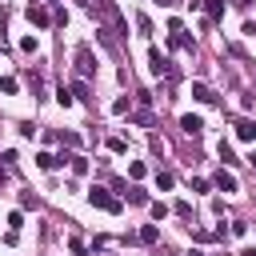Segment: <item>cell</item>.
Wrapping results in <instances>:
<instances>
[{
    "instance_id": "obj_1",
    "label": "cell",
    "mask_w": 256,
    "mask_h": 256,
    "mask_svg": "<svg viewBox=\"0 0 256 256\" xmlns=\"http://www.w3.org/2000/svg\"><path fill=\"white\" fill-rule=\"evenodd\" d=\"M88 204L92 208H104V212H120V200L108 188H88Z\"/></svg>"
},
{
    "instance_id": "obj_2",
    "label": "cell",
    "mask_w": 256,
    "mask_h": 256,
    "mask_svg": "<svg viewBox=\"0 0 256 256\" xmlns=\"http://www.w3.org/2000/svg\"><path fill=\"white\" fill-rule=\"evenodd\" d=\"M148 68H152L156 76H168V80H176V72H172V60H168V56H160V48H152V52H148Z\"/></svg>"
},
{
    "instance_id": "obj_3",
    "label": "cell",
    "mask_w": 256,
    "mask_h": 256,
    "mask_svg": "<svg viewBox=\"0 0 256 256\" xmlns=\"http://www.w3.org/2000/svg\"><path fill=\"white\" fill-rule=\"evenodd\" d=\"M76 72H80V76H92V72H96V60H92V48H88V44L76 48Z\"/></svg>"
},
{
    "instance_id": "obj_4",
    "label": "cell",
    "mask_w": 256,
    "mask_h": 256,
    "mask_svg": "<svg viewBox=\"0 0 256 256\" xmlns=\"http://www.w3.org/2000/svg\"><path fill=\"white\" fill-rule=\"evenodd\" d=\"M28 20H32L36 28H48V24H52V16H48V8H40V4H28Z\"/></svg>"
},
{
    "instance_id": "obj_5",
    "label": "cell",
    "mask_w": 256,
    "mask_h": 256,
    "mask_svg": "<svg viewBox=\"0 0 256 256\" xmlns=\"http://www.w3.org/2000/svg\"><path fill=\"white\" fill-rule=\"evenodd\" d=\"M212 184H216L220 192H236V188H240V184H236V176H232V172H224V168L212 176Z\"/></svg>"
},
{
    "instance_id": "obj_6",
    "label": "cell",
    "mask_w": 256,
    "mask_h": 256,
    "mask_svg": "<svg viewBox=\"0 0 256 256\" xmlns=\"http://www.w3.org/2000/svg\"><path fill=\"white\" fill-rule=\"evenodd\" d=\"M104 12H108V20H112V28H116L120 36H128V24H124V16H120V8H116V4H104Z\"/></svg>"
},
{
    "instance_id": "obj_7",
    "label": "cell",
    "mask_w": 256,
    "mask_h": 256,
    "mask_svg": "<svg viewBox=\"0 0 256 256\" xmlns=\"http://www.w3.org/2000/svg\"><path fill=\"white\" fill-rule=\"evenodd\" d=\"M180 128H184V132H188V136H200V132H204V120H200V116H192V112H188V116H180Z\"/></svg>"
},
{
    "instance_id": "obj_8",
    "label": "cell",
    "mask_w": 256,
    "mask_h": 256,
    "mask_svg": "<svg viewBox=\"0 0 256 256\" xmlns=\"http://www.w3.org/2000/svg\"><path fill=\"white\" fill-rule=\"evenodd\" d=\"M192 96H196V100H200V104H212V100H216V92H212V88H208V84H200V80H196V84H192Z\"/></svg>"
},
{
    "instance_id": "obj_9",
    "label": "cell",
    "mask_w": 256,
    "mask_h": 256,
    "mask_svg": "<svg viewBox=\"0 0 256 256\" xmlns=\"http://www.w3.org/2000/svg\"><path fill=\"white\" fill-rule=\"evenodd\" d=\"M236 136L240 140H256V120H236Z\"/></svg>"
},
{
    "instance_id": "obj_10",
    "label": "cell",
    "mask_w": 256,
    "mask_h": 256,
    "mask_svg": "<svg viewBox=\"0 0 256 256\" xmlns=\"http://www.w3.org/2000/svg\"><path fill=\"white\" fill-rule=\"evenodd\" d=\"M200 8L208 12V20H220L224 16V0H200Z\"/></svg>"
},
{
    "instance_id": "obj_11",
    "label": "cell",
    "mask_w": 256,
    "mask_h": 256,
    "mask_svg": "<svg viewBox=\"0 0 256 256\" xmlns=\"http://www.w3.org/2000/svg\"><path fill=\"white\" fill-rule=\"evenodd\" d=\"M136 240H140V244H156V240H160V228H156V224H144Z\"/></svg>"
},
{
    "instance_id": "obj_12",
    "label": "cell",
    "mask_w": 256,
    "mask_h": 256,
    "mask_svg": "<svg viewBox=\"0 0 256 256\" xmlns=\"http://www.w3.org/2000/svg\"><path fill=\"white\" fill-rule=\"evenodd\" d=\"M36 164L48 172V168H56V164H64V160H60V156H52V152H40V156H36Z\"/></svg>"
},
{
    "instance_id": "obj_13",
    "label": "cell",
    "mask_w": 256,
    "mask_h": 256,
    "mask_svg": "<svg viewBox=\"0 0 256 256\" xmlns=\"http://www.w3.org/2000/svg\"><path fill=\"white\" fill-rule=\"evenodd\" d=\"M16 88H20L16 76H0V92H4V96H16Z\"/></svg>"
},
{
    "instance_id": "obj_14",
    "label": "cell",
    "mask_w": 256,
    "mask_h": 256,
    "mask_svg": "<svg viewBox=\"0 0 256 256\" xmlns=\"http://www.w3.org/2000/svg\"><path fill=\"white\" fill-rule=\"evenodd\" d=\"M68 164H72V172H76V176H84V172H88V160H84V156H68Z\"/></svg>"
},
{
    "instance_id": "obj_15",
    "label": "cell",
    "mask_w": 256,
    "mask_h": 256,
    "mask_svg": "<svg viewBox=\"0 0 256 256\" xmlns=\"http://www.w3.org/2000/svg\"><path fill=\"white\" fill-rule=\"evenodd\" d=\"M156 184H160V188H164V192H168V188H172V184H176V176H172V172H156Z\"/></svg>"
},
{
    "instance_id": "obj_16",
    "label": "cell",
    "mask_w": 256,
    "mask_h": 256,
    "mask_svg": "<svg viewBox=\"0 0 256 256\" xmlns=\"http://www.w3.org/2000/svg\"><path fill=\"white\" fill-rule=\"evenodd\" d=\"M128 200H132V204H148V192H144V188H128Z\"/></svg>"
},
{
    "instance_id": "obj_17",
    "label": "cell",
    "mask_w": 256,
    "mask_h": 256,
    "mask_svg": "<svg viewBox=\"0 0 256 256\" xmlns=\"http://www.w3.org/2000/svg\"><path fill=\"white\" fill-rule=\"evenodd\" d=\"M176 216H180V220H192V204H188V200H176Z\"/></svg>"
},
{
    "instance_id": "obj_18",
    "label": "cell",
    "mask_w": 256,
    "mask_h": 256,
    "mask_svg": "<svg viewBox=\"0 0 256 256\" xmlns=\"http://www.w3.org/2000/svg\"><path fill=\"white\" fill-rule=\"evenodd\" d=\"M72 96H80V100H92V96H88V84H84V80H76V84H72Z\"/></svg>"
},
{
    "instance_id": "obj_19",
    "label": "cell",
    "mask_w": 256,
    "mask_h": 256,
    "mask_svg": "<svg viewBox=\"0 0 256 256\" xmlns=\"http://www.w3.org/2000/svg\"><path fill=\"white\" fill-rule=\"evenodd\" d=\"M220 160H224V164H236V156H232V144H224V140H220Z\"/></svg>"
},
{
    "instance_id": "obj_20",
    "label": "cell",
    "mask_w": 256,
    "mask_h": 256,
    "mask_svg": "<svg viewBox=\"0 0 256 256\" xmlns=\"http://www.w3.org/2000/svg\"><path fill=\"white\" fill-rule=\"evenodd\" d=\"M144 172H148V168H144V164H140V160H132V164H128V176H132V180H140V176H144Z\"/></svg>"
},
{
    "instance_id": "obj_21",
    "label": "cell",
    "mask_w": 256,
    "mask_h": 256,
    "mask_svg": "<svg viewBox=\"0 0 256 256\" xmlns=\"http://www.w3.org/2000/svg\"><path fill=\"white\" fill-rule=\"evenodd\" d=\"M68 248H72V256H88V248H84V240H76V236L68 240Z\"/></svg>"
},
{
    "instance_id": "obj_22",
    "label": "cell",
    "mask_w": 256,
    "mask_h": 256,
    "mask_svg": "<svg viewBox=\"0 0 256 256\" xmlns=\"http://www.w3.org/2000/svg\"><path fill=\"white\" fill-rule=\"evenodd\" d=\"M136 28H140L144 36H152V20H148V16H136Z\"/></svg>"
},
{
    "instance_id": "obj_23",
    "label": "cell",
    "mask_w": 256,
    "mask_h": 256,
    "mask_svg": "<svg viewBox=\"0 0 256 256\" xmlns=\"http://www.w3.org/2000/svg\"><path fill=\"white\" fill-rule=\"evenodd\" d=\"M60 140H64L68 148H80V136H76V132H60Z\"/></svg>"
},
{
    "instance_id": "obj_24",
    "label": "cell",
    "mask_w": 256,
    "mask_h": 256,
    "mask_svg": "<svg viewBox=\"0 0 256 256\" xmlns=\"http://www.w3.org/2000/svg\"><path fill=\"white\" fill-rule=\"evenodd\" d=\"M208 188H212V180H204V176H196V180H192V192H208Z\"/></svg>"
},
{
    "instance_id": "obj_25",
    "label": "cell",
    "mask_w": 256,
    "mask_h": 256,
    "mask_svg": "<svg viewBox=\"0 0 256 256\" xmlns=\"http://www.w3.org/2000/svg\"><path fill=\"white\" fill-rule=\"evenodd\" d=\"M20 48H24V52H36L40 44H36V36H24V40H20Z\"/></svg>"
},
{
    "instance_id": "obj_26",
    "label": "cell",
    "mask_w": 256,
    "mask_h": 256,
    "mask_svg": "<svg viewBox=\"0 0 256 256\" xmlns=\"http://www.w3.org/2000/svg\"><path fill=\"white\" fill-rule=\"evenodd\" d=\"M20 224H24V216H20V212H12V216H8V232H16Z\"/></svg>"
},
{
    "instance_id": "obj_27",
    "label": "cell",
    "mask_w": 256,
    "mask_h": 256,
    "mask_svg": "<svg viewBox=\"0 0 256 256\" xmlns=\"http://www.w3.org/2000/svg\"><path fill=\"white\" fill-rule=\"evenodd\" d=\"M232 4H236V8H248V4H252V0H232Z\"/></svg>"
},
{
    "instance_id": "obj_28",
    "label": "cell",
    "mask_w": 256,
    "mask_h": 256,
    "mask_svg": "<svg viewBox=\"0 0 256 256\" xmlns=\"http://www.w3.org/2000/svg\"><path fill=\"white\" fill-rule=\"evenodd\" d=\"M240 256H256V248H244V252H240Z\"/></svg>"
},
{
    "instance_id": "obj_29",
    "label": "cell",
    "mask_w": 256,
    "mask_h": 256,
    "mask_svg": "<svg viewBox=\"0 0 256 256\" xmlns=\"http://www.w3.org/2000/svg\"><path fill=\"white\" fill-rule=\"evenodd\" d=\"M248 168H256V152H252V156H248Z\"/></svg>"
},
{
    "instance_id": "obj_30",
    "label": "cell",
    "mask_w": 256,
    "mask_h": 256,
    "mask_svg": "<svg viewBox=\"0 0 256 256\" xmlns=\"http://www.w3.org/2000/svg\"><path fill=\"white\" fill-rule=\"evenodd\" d=\"M244 32H256V24H248V28H244Z\"/></svg>"
},
{
    "instance_id": "obj_31",
    "label": "cell",
    "mask_w": 256,
    "mask_h": 256,
    "mask_svg": "<svg viewBox=\"0 0 256 256\" xmlns=\"http://www.w3.org/2000/svg\"><path fill=\"white\" fill-rule=\"evenodd\" d=\"M188 256H204V252H188Z\"/></svg>"
},
{
    "instance_id": "obj_32",
    "label": "cell",
    "mask_w": 256,
    "mask_h": 256,
    "mask_svg": "<svg viewBox=\"0 0 256 256\" xmlns=\"http://www.w3.org/2000/svg\"><path fill=\"white\" fill-rule=\"evenodd\" d=\"M160 4H176V0H160Z\"/></svg>"
},
{
    "instance_id": "obj_33",
    "label": "cell",
    "mask_w": 256,
    "mask_h": 256,
    "mask_svg": "<svg viewBox=\"0 0 256 256\" xmlns=\"http://www.w3.org/2000/svg\"><path fill=\"white\" fill-rule=\"evenodd\" d=\"M32 4H40V0H32Z\"/></svg>"
}]
</instances>
